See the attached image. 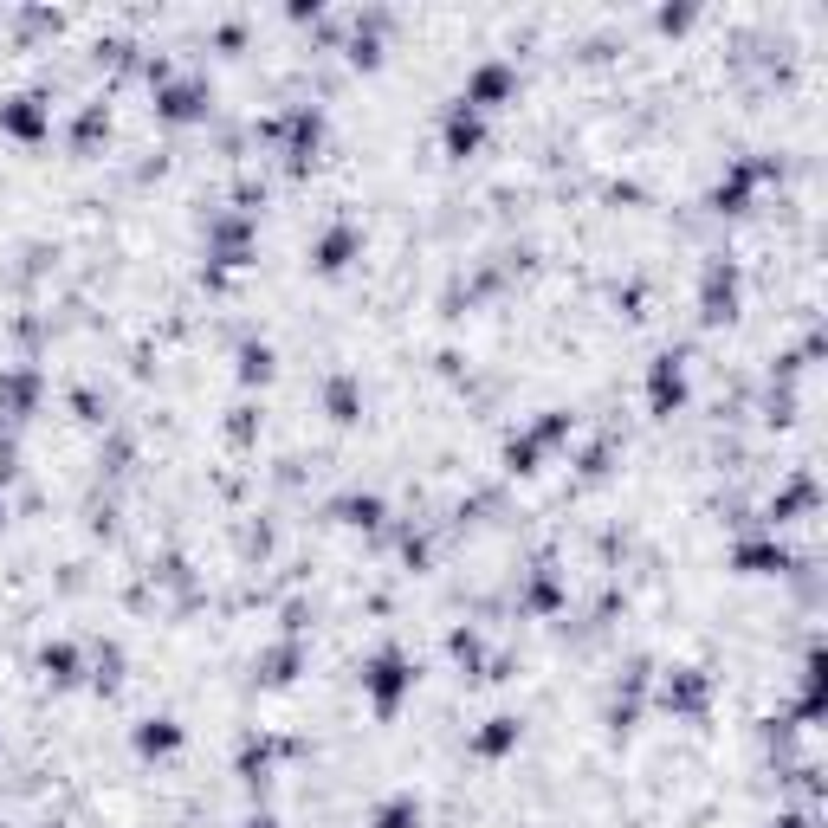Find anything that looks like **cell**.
<instances>
[{
  "label": "cell",
  "mask_w": 828,
  "mask_h": 828,
  "mask_svg": "<svg viewBox=\"0 0 828 828\" xmlns=\"http://www.w3.org/2000/svg\"><path fill=\"white\" fill-rule=\"evenodd\" d=\"M369 686L382 693V706H395V693L408 686V667H402L395 654H382V660H376V673H369Z\"/></svg>",
  "instance_id": "cell-1"
},
{
  "label": "cell",
  "mask_w": 828,
  "mask_h": 828,
  "mask_svg": "<svg viewBox=\"0 0 828 828\" xmlns=\"http://www.w3.org/2000/svg\"><path fill=\"white\" fill-rule=\"evenodd\" d=\"M39 98H13L7 110H0V123H7V130H20V136H33L39 130V110H33Z\"/></svg>",
  "instance_id": "cell-2"
},
{
  "label": "cell",
  "mask_w": 828,
  "mask_h": 828,
  "mask_svg": "<svg viewBox=\"0 0 828 828\" xmlns=\"http://www.w3.org/2000/svg\"><path fill=\"white\" fill-rule=\"evenodd\" d=\"M408 822H414V803H395V809H382L376 828H408Z\"/></svg>",
  "instance_id": "cell-3"
}]
</instances>
